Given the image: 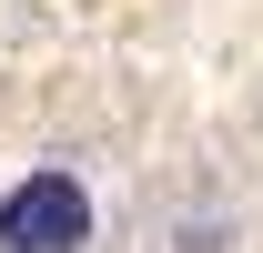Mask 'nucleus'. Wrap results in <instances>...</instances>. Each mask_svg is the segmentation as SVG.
Instances as JSON below:
<instances>
[{"label":"nucleus","instance_id":"f257e3e1","mask_svg":"<svg viewBox=\"0 0 263 253\" xmlns=\"http://www.w3.org/2000/svg\"><path fill=\"white\" fill-rule=\"evenodd\" d=\"M91 243V183L41 162L0 192V253H81Z\"/></svg>","mask_w":263,"mask_h":253}]
</instances>
